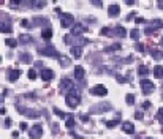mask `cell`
I'll list each match as a JSON object with an SVG mask.
<instances>
[{"mask_svg":"<svg viewBox=\"0 0 163 139\" xmlns=\"http://www.w3.org/2000/svg\"><path fill=\"white\" fill-rule=\"evenodd\" d=\"M65 103H67L68 108H76V106L81 103V98H79V93L76 92V89H74L71 93H67V96H65Z\"/></svg>","mask_w":163,"mask_h":139,"instance_id":"cell-1","label":"cell"},{"mask_svg":"<svg viewBox=\"0 0 163 139\" xmlns=\"http://www.w3.org/2000/svg\"><path fill=\"white\" fill-rule=\"evenodd\" d=\"M38 52L40 54H43V55H48V57H60V54H59V51L54 48V46H51V44H48V46H44V48H41V49H38Z\"/></svg>","mask_w":163,"mask_h":139,"instance_id":"cell-2","label":"cell"},{"mask_svg":"<svg viewBox=\"0 0 163 139\" xmlns=\"http://www.w3.org/2000/svg\"><path fill=\"white\" fill-rule=\"evenodd\" d=\"M74 24V16L70 14V13H63L62 16H60V25L63 27V29H68V27H71Z\"/></svg>","mask_w":163,"mask_h":139,"instance_id":"cell-3","label":"cell"},{"mask_svg":"<svg viewBox=\"0 0 163 139\" xmlns=\"http://www.w3.org/2000/svg\"><path fill=\"white\" fill-rule=\"evenodd\" d=\"M139 87H141L144 95H149V93H152V92L155 90V85H154L149 79H143L141 82H139Z\"/></svg>","mask_w":163,"mask_h":139,"instance_id":"cell-4","label":"cell"},{"mask_svg":"<svg viewBox=\"0 0 163 139\" xmlns=\"http://www.w3.org/2000/svg\"><path fill=\"white\" fill-rule=\"evenodd\" d=\"M60 89L63 92H67V93H71L74 90V82L71 79H68V77H65V79L60 81Z\"/></svg>","mask_w":163,"mask_h":139,"instance_id":"cell-5","label":"cell"},{"mask_svg":"<svg viewBox=\"0 0 163 139\" xmlns=\"http://www.w3.org/2000/svg\"><path fill=\"white\" fill-rule=\"evenodd\" d=\"M29 134H30V138L32 139H40L41 136H43V128H41V125H33L30 130H29Z\"/></svg>","mask_w":163,"mask_h":139,"instance_id":"cell-6","label":"cell"},{"mask_svg":"<svg viewBox=\"0 0 163 139\" xmlns=\"http://www.w3.org/2000/svg\"><path fill=\"white\" fill-rule=\"evenodd\" d=\"M94 95H97V96H105L106 93H108V89H106L105 85H101V84H98V85H95L94 89L90 90Z\"/></svg>","mask_w":163,"mask_h":139,"instance_id":"cell-7","label":"cell"},{"mask_svg":"<svg viewBox=\"0 0 163 139\" xmlns=\"http://www.w3.org/2000/svg\"><path fill=\"white\" fill-rule=\"evenodd\" d=\"M40 77L43 81H51L54 77V73H52V70H49V68H43L40 71Z\"/></svg>","mask_w":163,"mask_h":139,"instance_id":"cell-8","label":"cell"},{"mask_svg":"<svg viewBox=\"0 0 163 139\" xmlns=\"http://www.w3.org/2000/svg\"><path fill=\"white\" fill-rule=\"evenodd\" d=\"M119 13H120V7L117 5V3H113V5L108 8V14H109V17L119 16Z\"/></svg>","mask_w":163,"mask_h":139,"instance_id":"cell-9","label":"cell"},{"mask_svg":"<svg viewBox=\"0 0 163 139\" xmlns=\"http://www.w3.org/2000/svg\"><path fill=\"white\" fill-rule=\"evenodd\" d=\"M84 76H86V71H84V68H82V67H76V68H74V77H76L78 81H82V79H84Z\"/></svg>","mask_w":163,"mask_h":139,"instance_id":"cell-10","label":"cell"},{"mask_svg":"<svg viewBox=\"0 0 163 139\" xmlns=\"http://www.w3.org/2000/svg\"><path fill=\"white\" fill-rule=\"evenodd\" d=\"M82 33H84V25H82V24H76L73 27V30H71L73 36H81Z\"/></svg>","mask_w":163,"mask_h":139,"instance_id":"cell-11","label":"cell"},{"mask_svg":"<svg viewBox=\"0 0 163 139\" xmlns=\"http://www.w3.org/2000/svg\"><path fill=\"white\" fill-rule=\"evenodd\" d=\"M41 38L46 40V41L52 38V29H51V27H44V29L41 30Z\"/></svg>","mask_w":163,"mask_h":139,"instance_id":"cell-12","label":"cell"},{"mask_svg":"<svg viewBox=\"0 0 163 139\" xmlns=\"http://www.w3.org/2000/svg\"><path fill=\"white\" fill-rule=\"evenodd\" d=\"M122 130H124L125 133H128V134L135 133V127H133L132 122H124V123H122Z\"/></svg>","mask_w":163,"mask_h":139,"instance_id":"cell-13","label":"cell"},{"mask_svg":"<svg viewBox=\"0 0 163 139\" xmlns=\"http://www.w3.org/2000/svg\"><path fill=\"white\" fill-rule=\"evenodd\" d=\"M0 30H2L3 33H10V32H11L10 21H2V24H0Z\"/></svg>","mask_w":163,"mask_h":139,"instance_id":"cell-14","label":"cell"},{"mask_svg":"<svg viewBox=\"0 0 163 139\" xmlns=\"http://www.w3.org/2000/svg\"><path fill=\"white\" fill-rule=\"evenodd\" d=\"M70 51H71V55H73V57H81V54H82V48H81V46H76V44H74V46H71V49H70Z\"/></svg>","mask_w":163,"mask_h":139,"instance_id":"cell-15","label":"cell"},{"mask_svg":"<svg viewBox=\"0 0 163 139\" xmlns=\"http://www.w3.org/2000/svg\"><path fill=\"white\" fill-rule=\"evenodd\" d=\"M19 76H21L19 70H11V71L8 73V79H10V81H17V79H19Z\"/></svg>","mask_w":163,"mask_h":139,"instance_id":"cell-16","label":"cell"},{"mask_svg":"<svg viewBox=\"0 0 163 139\" xmlns=\"http://www.w3.org/2000/svg\"><path fill=\"white\" fill-rule=\"evenodd\" d=\"M152 73H154V76H155L157 79H162V77H163V67L157 65V67L152 70Z\"/></svg>","mask_w":163,"mask_h":139,"instance_id":"cell-17","label":"cell"},{"mask_svg":"<svg viewBox=\"0 0 163 139\" xmlns=\"http://www.w3.org/2000/svg\"><path fill=\"white\" fill-rule=\"evenodd\" d=\"M114 33L117 36H120V38H124V36L127 35V30H125L122 25H117V27H114Z\"/></svg>","mask_w":163,"mask_h":139,"instance_id":"cell-18","label":"cell"},{"mask_svg":"<svg viewBox=\"0 0 163 139\" xmlns=\"http://www.w3.org/2000/svg\"><path fill=\"white\" fill-rule=\"evenodd\" d=\"M19 57H21V62L22 63H32V55L29 52H22Z\"/></svg>","mask_w":163,"mask_h":139,"instance_id":"cell-19","label":"cell"},{"mask_svg":"<svg viewBox=\"0 0 163 139\" xmlns=\"http://www.w3.org/2000/svg\"><path fill=\"white\" fill-rule=\"evenodd\" d=\"M74 117H73V114H70L68 115V119H67V122H65V127H67L68 130H73V127H74Z\"/></svg>","mask_w":163,"mask_h":139,"instance_id":"cell-20","label":"cell"},{"mask_svg":"<svg viewBox=\"0 0 163 139\" xmlns=\"http://www.w3.org/2000/svg\"><path fill=\"white\" fill-rule=\"evenodd\" d=\"M149 73H151V71H149V68L146 67V65H139V67H138V75H141V76H147Z\"/></svg>","mask_w":163,"mask_h":139,"instance_id":"cell-21","label":"cell"},{"mask_svg":"<svg viewBox=\"0 0 163 139\" xmlns=\"http://www.w3.org/2000/svg\"><path fill=\"white\" fill-rule=\"evenodd\" d=\"M35 24L36 25H46V27H49L48 24H49V22H48V19H46V17H35Z\"/></svg>","mask_w":163,"mask_h":139,"instance_id":"cell-22","label":"cell"},{"mask_svg":"<svg viewBox=\"0 0 163 139\" xmlns=\"http://www.w3.org/2000/svg\"><path fill=\"white\" fill-rule=\"evenodd\" d=\"M151 55H152L154 59L160 60V59H163V51H155V49H152V51H151Z\"/></svg>","mask_w":163,"mask_h":139,"instance_id":"cell-23","label":"cell"},{"mask_svg":"<svg viewBox=\"0 0 163 139\" xmlns=\"http://www.w3.org/2000/svg\"><path fill=\"white\" fill-rule=\"evenodd\" d=\"M5 44L8 46V48H16V46H17V40H15V38H7V40H5Z\"/></svg>","mask_w":163,"mask_h":139,"instance_id":"cell-24","label":"cell"},{"mask_svg":"<svg viewBox=\"0 0 163 139\" xmlns=\"http://www.w3.org/2000/svg\"><path fill=\"white\" fill-rule=\"evenodd\" d=\"M113 33H114V30H111L109 27H103V29L100 30V35H103V36H109Z\"/></svg>","mask_w":163,"mask_h":139,"instance_id":"cell-25","label":"cell"},{"mask_svg":"<svg viewBox=\"0 0 163 139\" xmlns=\"http://www.w3.org/2000/svg\"><path fill=\"white\" fill-rule=\"evenodd\" d=\"M151 27H152L154 30H157V29H162V27H163V22H162L160 19H155V21H152Z\"/></svg>","mask_w":163,"mask_h":139,"instance_id":"cell-26","label":"cell"},{"mask_svg":"<svg viewBox=\"0 0 163 139\" xmlns=\"http://www.w3.org/2000/svg\"><path fill=\"white\" fill-rule=\"evenodd\" d=\"M120 48H122V44H120V43H114V44H111L109 48H106L105 51H106V52H111V51H119Z\"/></svg>","mask_w":163,"mask_h":139,"instance_id":"cell-27","label":"cell"},{"mask_svg":"<svg viewBox=\"0 0 163 139\" xmlns=\"http://www.w3.org/2000/svg\"><path fill=\"white\" fill-rule=\"evenodd\" d=\"M139 35H141V33H139V30H138V29H133L132 32H130V36H132L135 41H138V40H139Z\"/></svg>","mask_w":163,"mask_h":139,"instance_id":"cell-28","label":"cell"},{"mask_svg":"<svg viewBox=\"0 0 163 139\" xmlns=\"http://www.w3.org/2000/svg\"><path fill=\"white\" fill-rule=\"evenodd\" d=\"M54 114L57 115V117H60V119H68V115L65 112H62L60 109H57V108H54Z\"/></svg>","mask_w":163,"mask_h":139,"instance_id":"cell-29","label":"cell"},{"mask_svg":"<svg viewBox=\"0 0 163 139\" xmlns=\"http://www.w3.org/2000/svg\"><path fill=\"white\" fill-rule=\"evenodd\" d=\"M27 117H30V119H33V117H38V112L36 111H29V109H25V112H24Z\"/></svg>","mask_w":163,"mask_h":139,"instance_id":"cell-30","label":"cell"},{"mask_svg":"<svg viewBox=\"0 0 163 139\" xmlns=\"http://www.w3.org/2000/svg\"><path fill=\"white\" fill-rule=\"evenodd\" d=\"M125 101H127V104H135V96L132 93H128L125 96Z\"/></svg>","mask_w":163,"mask_h":139,"instance_id":"cell-31","label":"cell"},{"mask_svg":"<svg viewBox=\"0 0 163 139\" xmlns=\"http://www.w3.org/2000/svg\"><path fill=\"white\" fill-rule=\"evenodd\" d=\"M27 76H29V79H36V70H29V73H27Z\"/></svg>","mask_w":163,"mask_h":139,"instance_id":"cell-32","label":"cell"},{"mask_svg":"<svg viewBox=\"0 0 163 139\" xmlns=\"http://www.w3.org/2000/svg\"><path fill=\"white\" fill-rule=\"evenodd\" d=\"M117 120H108V122H106V127L108 128H114V127H117Z\"/></svg>","mask_w":163,"mask_h":139,"instance_id":"cell-33","label":"cell"},{"mask_svg":"<svg viewBox=\"0 0 163 139\" xmlns=\"http://www.w3.org/2000/svg\"><path fill=\"white\" fill-rule=\"evenodd\" d=\"M59 63L62 65V67H68V65H70V60H68L67 57H62V59L59 60Z\"/></svg>","mask_w":163,"mask_h":139,"instance_id":"cell-34","label":"cell"},{"mask_svg":"<svg viewBox=\"0 0 163 139\" xmlns=\"http://www.w3.org/2000/svg\"><path fill=\"white\" fill-rule=\"evenodd\" d=\"M144 33H146V35H154V33H155V30H154L151 25H147L146 30H144Z\"/></svg>","mask_w":163,"mask_h":139,"instance_id":"cell-35","label":"cell"},{"mask_svg":"<svg viewBox=\"0 0 163 139\" xmlns=\"http://www.w3.org/2000/svg\"><path fill=\"white\" fill-rule=\"evenodd\" d=\"M135 49H136L138 52H144V44H141V43H136V44H135Z\"/></svg>","mask_w":163,"mask_h":139,"instance_id":"cell-36","label":"cell"},{"mask_svg":"<svg viewBox=\"0 0 163 139\" xmlns=\"http://www.w3.org/2000/svg\"><path fill=\"white\" fill-rule=\"evenodd\" d=\"M19 41H21V43H29V41H30V36H27V35H21Z\"/></svg>","mask_w":163,"mask_h":139,"instance_id":"cell-37","label":"cell"},{"mask_svg":"<svg viewBox=\"0 0 163 139\" xmlns=\"http://www.w3.org/2000/svg\"><path fill=\"white\" fill-rule=\"evenodd\" d=\"M157 119H158V120H162V123H163V108L158 109V112H157Z\"/></svg>","mask_w":163,"mask_h":139,"instance_id":"cell-38","label":"cell"},{"mask_svg":"<svg viewBox=\"0 0 163 139\" xmlns=\"http://www.w3.org/2000/svg\"><path fill=\"white\" fill-rule=\"evenodd\" d=\"M143 117H144L143 112H139V111H136V112H135V119H136V120H143Z\"/></svg>","mask_w":163,"mask_h":139,"instance_id":"cell-39","label":"cell"},{"mask_svg":"<svg viewBox=\"0 0 163 139\" xmlns=\"http://www.w3.org/2000/svg\"><path fill=\"white\" fill-rule=\"evenodd\" d=\"M32 5L33 7H44L46 2H32Z\"/></svg>","mask_w":163,"mask_h":139,"instance_id":"cell-40","label":"cell"},{"mask_svg":"<svg viewBox=\"0 0 163 139\" xmlns=\"http://www.w3.org/2000/svg\"><path fill=\"white\" fill-rule=\"evenodd\" d=\"M3 127H5V128H10V127H11V119H5V123H3Z\"/></svg>","mask_w":163,"mask_h":139,"instance_id":"cell-41","label":"cell"},{"mask_svg":"<svg viewBox=\"0 0 163 139\" xmlns=\"http://www.w3.org/2000/svg\"><path fill=\"white\" fill-rule=\"evenodd\" d=\"M116 79H117V81L120 82V84H124V82H125V77H122L120 75H116Z\"/></svg>","mask_w":163,"mask_h":139,"instance_id":"cell-42","label":"cell"},{"mask_svg":"<svg viewBox=\"0 0 163 139\" xmlns=\"http://www.w3.org/2000/svg\"><path fill=\"white\" fill-rule=\"evenodd\" d=\"M21 25L22 27H30V22L27 21V19H22V22H21Z\"/></svg>","mask_w":163,"mask_h":139,"instance_id":"cell-43","label":"cell"},{"mask_svg":"<svg viewBox=\"0 0 163 139\" xmlns=\"http://www.w3.org/2000/svg\"><path fill=\"white\" fill-rule=\"evenodd\" d=\"M81 120H82V122H89V115H87V114H82V115H81Z\"/></svg>","mask_w":163,"mask_h":139,"instance_id":"cell-44","label":"cell"},{"mask_svg":"<svg viewBox=\"0 0 163 139\" xmlns=\"http://www.w3.org/2000/svg\"><path fill=\"white\" fill-rule=\"evenodd\" d=\"M135 22H136V24H144L146 21H144L143 17H136V21H135Z\"/></svg>","mask_w":163,"mask_h":139,"instance_id":"cell-45","label":"cell"},{"mask_svg":"<svg viewBox=\"0 0 163 139\" xmlns=\"http://www.w3.org/2000/svg\"><path fill=\"white\" fill-rule=\"evenodd\" d=\"M92 3H94V5H97V7H101V5H103V2H100V0H94Z\"/></svg>","mask_w":163,"mask_h":139,"instance_id":"cell-46","label":"cell"},{"mask_svg":"<svg viewBox=\"0 0 163 139\" xmlns=\"http://www.w3.org/2000/svg\"><path fill=\"white\" fill-rule=\"evenodd\" d=\"M19 128H21V130H27V123H25V122H21Z\"/></svg>","mask_w":163,"mask_h":139,"instance_id":"cell-47","label":"cell"},{"mask_svg":"<svg viewBox=\"0 0 163 139\" xmlns=\"http://www.w3.org/2000/svg\"><path fill=\"white\" fill-rule=\"evenodd\" d=\"M143 108H144V109H147V108H151V103H149V101H144V104H143Z\"/></svg>","mask_w":163,"mask_h":139,"instance_id":"cell-48","label":"cell"},{"mask_svg":"<svg viewBox=\"0 0 163 139\" xmlns=\"http://www.w3.org/2000/svg\"><path fill=\"white\" fill-rule=\"evenodd\" d=\"M35 67L36 68H41V67H43V62H35Z\"/></svg>","mask_w":163,"mask_h":139,"instance_id":"cell-49","label":"cell"},{"mask_svg":"<svg viewBox=\"0 0 163 139\" xmlns=\"http://www.w3.org/2000/svg\"><path fill=\"white\" fill-rule=\"evenodd\" d=\"M13 138H16V139L19 138V131H13Z\"/></svg>","mask_w":163,"mask_h":139,"instance_id":"cell-50","label":"cell"},{"mask_svg":"<svg viewBox=\"0 0 163 139\" xmlns=\"http://www.w3.org/2000/svg\"><path fill=\"white\" fill-rule=\"evenodd\" d=\"M125 62H127V63H132V62H133V57H127V59H125Z\"/></svg>","mask_w":163,"mask_h":139,"instance_id":"cell-51","label":"cell"},{"mask_svg":"<svg viewBox=\"0 0 163 139\" xmlns=\"http://www.w3.org/2000/svg\"><path fill=\"white\" fill-rule=\"evenodd\" d=\"M0 114L5 115V114H7V109H5V108H2V109H0Z\"/></svg>","mask_w":163,"mask_h":139,"instance_id":"cell-52","label":"cell"},{"mask_svg":"<svg viewBox=\"0 0 163 139\" xmlns=\"http://www.w3.org/2000/svg\"><path fill=\"white\" fill-rule=\"evenodd\" d=\"M162 46H163V38H162Z\"/></svg>","mask_w":163,"mask_h":139,"instance_id":"cell-53","label":"cell"},{"mask_svg":"<svg viewBox=\"0 0 163 139\" xmlns=\"http://www.w3.org/2000/svg\"><path fill=\"white\" fill-rule=\"evenodd\" d=\"M147 139H152V138H147Z\"/></svg>","mask_w":163,"mask_h":139,"instance_id":"cell-54","label":"cell"}]
</instances>
